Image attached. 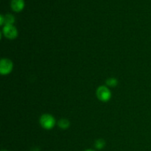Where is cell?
Wrapping results in <instances>:
<instances>
[{
  "instance_id": "cell-1",
  "label": "cell",
  "mask_w": 151,
  "mask_h": 151,
  "mask_svg": "<svg viewBox=\"0 0 151 151\" xmlns=\"http://www.w3.org/2000/svg\"><path fill=\"white\" fill-rule=\"evenodd\" d=\"M39 123L43 128L50 130L55 125V119L54 116L49 114H44L40 117Z\"/></svg>"
},
{
  "instance_id": "cell-2",
  "label": "cell",
  "mask_w": 151,
  "mask_h": 151,
  "mask_svg": "<svg viewBox=\"0 0 151 151\" xmlns=\"http://www.w3.org/2000/svg\"><path fill=\"white\" fill-rule=\"evenodd\" d=\"M97 97L100 101L108 102L111 98V92L106 86H101L97 90Z\"/></svg>"
},
{
  "instance_id": "cell-3",
  "label": "cell",
  "mask_w": 151,
  "mask_h": 151,
  "mask_svg": "<svg viewBox=\"0 0 151 151\" xmlns=\"http://www.w3.org/2000/svg\"><path fill=\"white\" fill-rule=\"evenodd\" d=\"M13 63L11 60L8 58H2L0 60V73L1 75H8L12 72Z\"/></svg>"
},
{
  "instance_id": "cell-4",
  "label": "cell",
  "mask_w": 151,
  "mask_h": 151,
  "mask_svg": "<svg viewBox=\"0 0 151 151\" xmlns=\"http://www.w3.org/2000/svg\"><path fill=\"white\" fill-rule=\"evenodd\" d=\"M3 34L8 39H14L18 36V31L13 24H6L3 27Z\"/></svg>"
},
{
  "instance_id": "cell-5",
  "label": "cell",
  "mask_w": 151,
  "mask_h": 151,
  "mask_svg": "<svg viewBox=\"0 0 151 151\" xmlns=\"http://www.w3.org/2000/svg\"><path fill=\"white\" fill-rule=\"evenodd\" d=\"M10 7L15 12H20L24 7V0H11Z\"/></svg>"
},
{
  "instance_id": "cell-6",
  "label": "cell",
  "mask_w": 151,
  "mask_h": 151,
  "mask_svg": "<svg viewBox=\"0 0 151 151\" xmlns=\"http://www.w3.org/2000/svg\"><path fill=\"white\" fill-rule=\"evenodd\" d=\"M58 126L60 127L61 129L65 130V129H67V128L70 126V122H69L67 119H64V118H63V119H60V120L58 121Z\"/></svg>"
},
{
  "instance_id": "cell-7",
  "label": "cell",
  "mask_w": 151,
  "mask_h": 151,
  "mask_svg": "<svg viewBox=\"0 0 151 151\" xmlns=\"http://www.w3.org/2000/svg\"><path fill=\"white\" fill-rule=\"evenodd\" d=\"M4 17V25L6 24H13L15 22V18L14 16L12 14H6Z\"/></svg>"
},
{
  "instance_id": "cell-8",
  "label": "cell",
  "mask_w": 151,
  "mask_h": 151,
  "mask_svg": "<svg viewBox=\"0 0 151 151\" xmlns=\"http://www.w3.org/2000/svg\"><path fill=\"white\" fill-rule=\"evenodd\" d=\"M105 145H106V142H105V140L103 139H97V141L95 142V143H94V146H95L96 148L98 149V150L103 149V147H105Z\"/></svg>"
},
{
  "instance_id": "cell-9",
  "label": "cell",
  "mask_w": 151,
  "mask_h": 151,
  "mask_svg": "<svg viewBox=\"0 0 151 151\" xmlns=\"http://www.w3.org/2000/svg\"><path fill=\"white\" fill-rule=\"evenodd\" d=\"M106 84H107V86H110V87H114L118 84L117 80L114 78H109V79L106 81Z\"/></svg>"
},
{
  "instance_id": "cell-10",
  "label": "cell",
  "mask_w": 151,
  "mask_h": 151,
  "mask_svg": "<svg viewBox=\"0 0 151 151\" xmlns=\"http://www.w3.org/2000/svg\"><path fill=\"white\" fill-rule=\"evenodd\" d=\"M4 24V17L3 15L0 16V25H3Z\"/></svg>"
},
{
  "instance_id": "cell-11",
  "label": "cell",
  "mask_w": 151,
  "mask_h": 151,
  "mask_svg": "<svg viewBox=\"0 0 151 151\" xmlns=\"http://www.w3.org/2000/svg\"><path fill=\"white\" fill-rule=\"evenodd\" d=\"M85 151H94V150H91V149H88V150H86Z\"/></svg>"
},
{
  "instance_id": "cell-12",
  "label": "cell",
  "mask_w": 151,
  "mask_h": 151,
  "mask_svg": "<svg viewBox=\"0 0 151 151\" xmlns=\"http://www.w3.org/2000/svg\"><path fill=\"white\" fill-rule=\"evenodd\" d=\"M1 151H7V150H2Z\"/></svg>"
}]
</instances>
